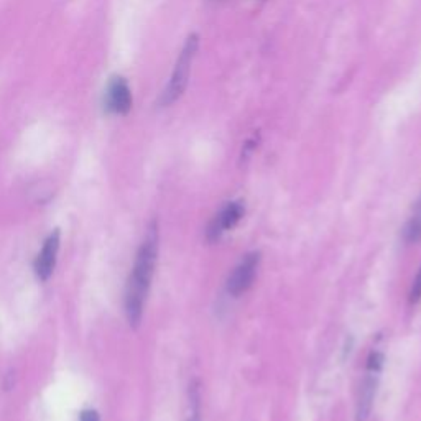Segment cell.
<instances>
[{
	"instance_id": "obj_1",
	"label": "cell",
	"mask_w": 421,
	"mask_h": 421,
	"mask_svg": "<svg viewBox=\"0 0 421 421\" xmlns=\"http://www.w3.org/2000/svg\"><path fill=\"white\" fill-rule=\"evenodd\" d=\"M158 226L151 222L142 246L137 252L134 268L125 290V314L132 328H139L144 306L154 278L156 260H158Z\"/></svg>"
},
{
	"instance_id": "obj_2",
	"label": "cell",
	"mask_w": 421,
	"mask_h": 421,
	"mask_svg": "<svg viewBox=\"0 0 421 421\" xmlns=\"http://www.w3.org/2000/svg\"><path fill=\"white\" fill-rule=\"evenodd\" d=\"M197 47H200V38H197V35H191V37L186 40L185 47L181 50L168 86H166L165 91L160 96L158 104L161 108H166V105H171L173 103H176V100L183 96V93L186 91L188 81H190V74H191V64H192V59L196 57Z\"/></svg>"
},
{
	"instance_id": "obj_3",
	"label": "cell",
	"mask_w": 421,
	"mask_h": 421,
	"mask_svg": "<svg viewBox=\"0 0 421 421\" xmlns=\"http://www.w3.org/2000/svg\"><path fill=\"white\" fill-rule=\"evenodd\" d=\"M383 364V354L379 351H372L367 361V370H365V377L361 383L357 398V421H365L372 412L375 392H377L379 383V374Z\"/></svg>"
},
{
	"instance_id": "obj_4",
	"label": "cell",
	"mask_w": 421,
	"mask_h": 421,
	"mask_svg": "<svg viewBox=\"0 0 421 421\" xmlns=\"http://www.w3.org/2000/svg\"><path fill=\"white\" fill-rule=\"evenodd\" d=\"M258 265H260V253H247L227 278V293L236 298L243 295L255 280Z\"/></svg>"
},
{
	"instance_id": "obj_5",
	"label": "cell",
	"mask_w": 421,
	"mask_h": 421,
	"mask_svg": "<svg viewBox=\"0 0 421 421\" xmlns=\"http://www.w3.org/2000/svg\"><path fill=\"white\" fill-rule=\"evenodd\" d=\"M243 204L239 201H234V202H227V204L222 207L219 214H217L212 222L207 227V239L211 242H214L219 239L222 236V232L232 229V227L237 226V222H239L242 217H243Z\"/></svg>"
},
{
	"instance_id": "obj_6",
	"label": "cell",
	"mask_w": 421,
	"mask_h": 421,
	"mask_svg": "<svg viewBox=\"0 0 421 421\" xmlns=\"http://www.w3.org/2000/svg\"><path fill=\"white\" fill-rule=\"evenodd\" d=\"M105 108L109 113L125 115L132 109V93L124 78H114L110 81L105 93Z\"/></svg>"
},
{
	"instance_id": "obj_7",
	"label": "cell",
	"mask_w": 421,
	"mask_h": 421,
	"mask_svg": "<svg viewBox=\"0 0 421 421\" xmlns=\"http://www.w3.org/2000/svg\"><path fill=\"white\" fill-rule=\"evenodd\" d=\"M59 250V232L54 231L52 236L48 237L47 242L42 248V252L38 253L37 260H35V272L37 277L42 282H47L54 270L57 265V257Z\"/></svg>"
},
{
	"instance_id": "obj_8",
	"label": "cell",
	"mask_w": 421,
	"mask_h": 421,
	"mask_svg": "<svg viewBox=\"0 0 421 421\" xmlns=\"http://www.w3.org/2000/svg\"><path fill=\"white\" fill-rule=\"evenodd\" d=\"M403 241L407 243H418L421 241V209H418V207L412 216V219L405 226Z\"/></svg>"
},
{
	"instance_id": "obj_9",
	"label": "cell",
	"mask_w": 421,
	"mask_h": 421,
	"mask_svg": "<svg viewBox=\"0 0 421 421\" xmlns=\"http://www.w3.org/2000/svg\"><path fill=\"white\" fill-rule=\"evenodd\" d=\"M420 300H421V268H420L417 278H415V280H413L412 292H410V301L417 303Z\"/></svg>"
},
{
	"instance_id": "obj_10",
	"label": "cell",
	"mask_w": 421,
	"mask_h": 421,
	"mask_svg": "<svg viewBox=\"0 0 421 421\" xmlns=\"http://www.w3.org/2000/svg\"><path fill=\"white\" fill-rule=\"evenodd\" d=\"M81 421H99V415L93 410H88V412L81 413Z\"/></svg>"
},
{
	"instance_id": "obj_11",
	"label": "cell",
	"mask_w": 421,
	"mask_h": 421,
	"mask_svg": "<svg viewBox=\"0 0 421 421\" xmlns=\"http://www.w3.org/2000/svg\"><path fill=\"white\" fill-rule=\"evenodd\" d=\"M188 421H200V412H197V405H196V408L192 410V415H191V418L188 420Z\"/></svg>"
},
{
	"instance_id": "obj_12",
	"label": "cell",
	"mask_w": 421,
	"mask_h": 421,
	"mask_svg": "<svg viewBox=\"0 0 421 421\" xmlns=\"http://www.w3.org/2000/svg\"><path fill=\"white\" fill-rule=\"evenodd\" d=\"M417 207H418V209H421V200H420V202H418V206H417Z\"/></svg>"
}]
</instances>
